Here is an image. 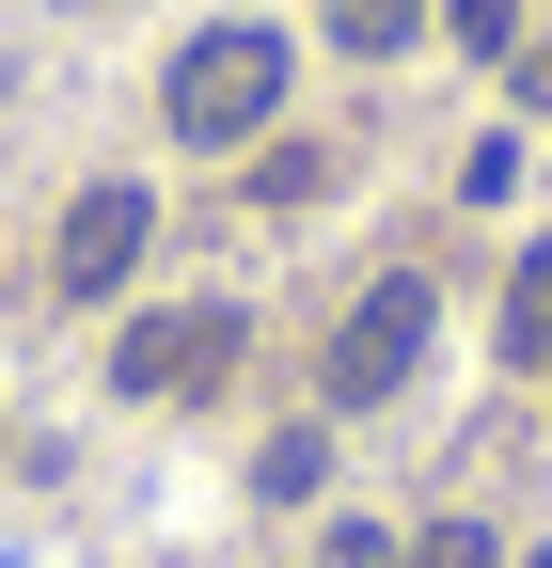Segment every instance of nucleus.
Here are the masks:
<instances>
[{
    "label": "nucleus",
    "mask_w": 552,
    "mask_h": 568,
    "mask_svg": "<svg viewBox=\"0 0 552 568\" xmlns=\"http://www.w3.org/2000/svg\"><path fill=\"white\" fill-rule=\"evenodd\" d=\"M143 237H159V205L126 190V174H95L80 205H63V253H48V268H63V301H111V284L143 268Z\"/></svg>",
    "instance_id": "nucleus-4"
},
{
    "label": "nucleus",
    "mask_w": 552,
    "mask_h": 568,
    "mask_svg": "<svg viewBox=\"0 0 552 568\" xmlns=\"http://www.w3.org/2000/svg\"><path fill=\"white\" fill-rule=\"evenodd\" d=\"M521 568H552V552H521Z\"/></svg>",
    "instance_id": "nucleus-13"
},
{
    "label": "nucleus",
    "mask_w": 552,
    "mask_h": 568,
    "mask_svg": "<svg viewBox=\"0 0 552 568\" xmlns=\"http://www.w3.org/2000/svg\"><path fill=\"white\" fill-rule=\"evenodd\" d=\"M427 316H442V301H427L410 268H395V284H364V316L331 332V410H379L410 364H427Z\"/></svg>",
    "instance_id": "nucleus-2"
},
{
    "label": "nucleus",
    "mask_w": 552,
    "mask_h": 568,
    "mask_svg": "<svg viewBox=\"0 0 552 568\" xmlns=\"http://www.w3.org/2000/svg\"><path fill=\"white\" fill-rule=\"evenodd\" d=\"M458 17V48H521V0H442Z\"/></svg>",
    "instance_id": "nucleus-11"
},
{
    "label": "nucleus",
    "mask_w": 552,
    "mask_h": 568,
    "mask_svg": "<svg viewBox=\"0 0 552 568\" xmlns=\"http://www.w3.org/2000/svg\"><path fill=\"white\" fill-rule=\"evenodd\" d=\"M331 190V142H268V159H253V205H316Z\"/></svg>",
    "instance_id": "nucleus-7"
},
{
    "label": "nucleus",
    "mask_w": 552,
    "mask_h": 568,
    "mask_svg": "<svg viewBox=\"0 0 552 568\" xmlns=\"http://www.w3.org/2000/svg\"><path fill=\"white\" fill-rule=\"evenodd\" d=\"M521 111H552V48H521Z\"/></svg>",
    "instance_id": "nucleus-12"
},
{
    "label": "nucleus",
    "mask_w": 552,
    "mask_h": 568,
    "mask_svg": "<svg viewBox=\"0 0 552 568\" xmlns=\"http://www.w3.org/2000/svg\"><path fill=\"white\" fill-rule=\"evenodd\" d=\"M410 32H427V0H331V48L348 63H395Z\"/></svg>",
    "instance_id": "nucleus-5"
},
{
    "label": "nucleus",
    "mask_w": 552,
    "mask_h": 568,
    "mask_svg": "<svg viewBox=\"0 0 552 568\" xmlns=\"http://www.w3.org/2000/svg\"><path fill=\"white\" fill-rule=\"evenodd\" d=\"M410 568H505V552H490V521H427V537H410Z\"/></svg>",
    "instance_id": "nucleus-9"
},
{
    "label": "nucleus",
    "mask_w": 552,
    "mask_h": 568,
    "mask_svg": "<svg viewBox=\"0 0 552 568\" xmlns=\"http://www.w3.org/2000/svg\"><path fill=\"white\" fill-rule=\"evenodd\" d=\"M237 364V301H174L111 347V395H190V379H222Z\"/></svg>",
    "instance_id": "nucleus-3"
},
{
    "label": "nucleus",
    "mask_w": 552,
    "mask_h": 568,
    "mask_svg": "<svg viewBox=\"0 0 552 568\" xmlns=\"http://www.w3.org/2000/svg\"><path fill=\"white\" fill-rule=\"evenodd\" d=\"M316 568H410V552H395L379 521H331V537H316Z\"/></svg>",
    "instance_id": "nucleus-10"
},
{
    "label": "nucleus",
    "mask_w": 552,
    "mask_h": 568,
    "mask_svg": "<svg viewBox=\"0 0 552 568\" xmlns=\"http://www.w3.org/2000/svg\"><path fill=\"white\" fill-rule=\"evenodd\" d=\"M268 111H285V32H253V17L190 32V48H174V80H159V126L205 142V159H222V142H253Z\"/></svg>",
    "instance_id": "nucleus-1"
},
{
    "label": "nucleus",
    "mask_w": 552,
    "mask_h": 568,
    "mask_svg": "<svg viewBox=\"0 0 552 568\" xmlns=\"http://www.w3.org/2000/svg\"><path fill=\"white\" fill-rule=\"evenodd\" d=\"M316 474H331V443H316V426H285V443H268V458H253V489H268V506H300V489H316Z\"/></svg>",
    "instance_id": "nucleus-8"
},
{
    "label": "nucleus",
    "mask_w": 552,
    "mask_h": 568,
    "mask_svg": "<svg viewBox=\"0 0 552 568\" xmlns=\"http://www.w3.org/2000/svg\"><path fill=\"white\" fill-rule=\"evenodd\" d=\"M505 364H552V237H536L521 284H505Z\"/></svg>",
    "instance_id": "nucleus-6"
}]
</instances>
